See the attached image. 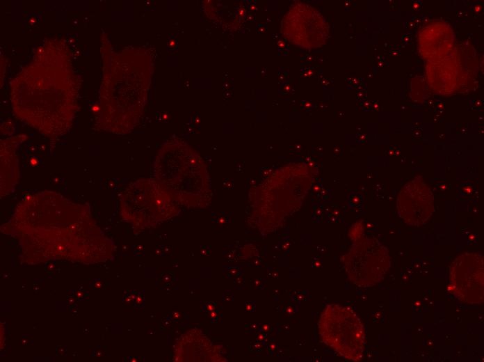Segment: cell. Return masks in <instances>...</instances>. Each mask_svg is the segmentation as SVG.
<instances>
[{
	"instance_id": "1",
	"label": "cell",
	"mask_w": 484,
	"mask_h": 362,
	"mask_svg": "<svg viewBox=\"0 0 484 362\" xmlns=\"http://www.w3.org/2000/svg\"><path fill=\"white\" fill-rule=\"evenodd\" d=\"M154 174L176 200L200 205L211 198L207 167L193 155L159 157L154 164Z\"/></svg>"
},
{
	"instance_id": "5",
	"label": "cell",
	"mask_w": 484,
	"mask_h": 362,
	"mask_svg": "<svg viewBox=\"0 0 484 362\" xmlns=\"http://www.w3.org/2000/svg\"><path fill=\"white\" fill-rule=\"evenodd\" d=\"M364 253L351 252L345 260V269L349 279L361 287L374 285L382 280L390 265L385 247L371 242Z\"/></svg>"
},
{
	"instance_id": "8",
	"label": "cell",
	"mask_w": 484,
	"mask_h": 362,
	"mask_svg": "<svg viewBox=\"0 0 484 362\" xmlns=\"http://www.w3.org/2000/svg\"><path fill=\"white\" fill-rule=\"evenodd\" d=\"M213 309V307L210 304H207L206 306V310H211Z\"/></svg>"
},
{
	"instance_id": "3",
	"label": "cell",
	"mask_w": 484,
	"mask_h": 362,
	"mask_svg": "<svg viewBox=\"0 0 484 362\" xmlns=\"http://www.w3.org/2000/svg\"><path fill=\"white\" fill-rule=\"evenodd\" d=\"M282 32L292 44L305 49H315L324 44L328 26L323 17L312 6L294 3L282 22Z\"/></svg>"
},
{
	"instance_id": "7",
	"label": "cell",
	"mask_w": 484,
	"mask_h": 362,
	"mask_svg": "<svg viewBox=\"0 0 484 362\" xmlns=\"http://www.w3.org/2000/svg\"><path fill=\"white\" fill-rule=\"evenodd\" d=\"M419 49L428 59L444 57L453 46V34L446 24L435 23L422 30L419 36Z\"/></svg>"
},
{
	"instance_id": "4",
	"label": "cell",
	"mask_w": 484,
	"mask_h": 362,
	"mask_svg": "<svg viewBox=\"0 0 484 362\" xmlns=\"http://www.w3.org/2000/svg\"><path fill=\"white\" fill-rule=\"evenodd\" d=\"M484 269L483 255L465 253L451 263L449 290L459 300L470 304L483 302Z\"/></svg>"
},
{
	"instance_id": "6",
	"label": "cell",
	"mask_w": 484,
	"mask_h": 362,
	"mask_svg": "<svg viewBox=\"0 0 484 362\" xmlns=\"http://www.w3.org/2000/svg\"><path fill=\"white\" fill-rule=\"evenodd\" d=\"M405 187L397 199L399 216L410 225H421L433 212V195L420 180H412Z\"/></svg>"
},
{
	"instance_id": "2",
	"label": "cell",
	"mask_w": 484,
	"mask_h": 362,
	"mask_svg": "<svg viewBox=\"0 0 484 362\" xmlns=\"http://www.w3.org/2000/svg\"><path fill=\"white\" fill-rule=\"evenodd\" d=\"M318 329L321 340L337 354L349 361L361 360L365 331L351 308L337 304L328 305L321 313Z\"/></svg>"
}]
</instances>
